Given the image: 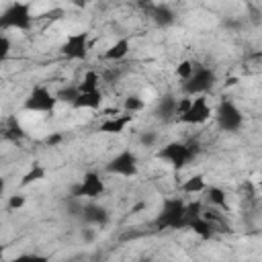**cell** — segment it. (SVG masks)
Listing matches in <instances>:
<instances>
[{
    "label": "cell",
    "mask_w": 262,
    "mask_h": 262,
    "mask_svg": "<svg viewBox=\"0 0 262 262\" xmlns=\"http://www.w3.org/2000/svg\"><path fill=\"white\" fill-rule=\"evenodd\" d=\"M78 94H80L78 86H76V84H72V86H63V88H59V90L55 92V98H57V102L74 104V100L78 98Z\"/></svg>",
    "instance_id": "cell-23"
},
{
    "label": "cell",
    "mask_w": 262,
    "mask_h": 262,
    "mask_svg": "<svg viewBox=\"0 0 262 262\" xmlns=\"http://www.w3.org/2000/svg\"><path fill=\"white\" fill-rule=\"evenodd\" d=\"M80 219L90 225V227H104L111 221V213L106 207L90 201V203H82V211H80Z\"/></svg>",
    "instance_id": "cell-12"
},
{
    "label": "cell",
    "mask_w": 262,
    "mask_h": 262,
    "mask_svg": "<svg viewBox=\"0 0 262 262\" xmlns=\"http://www.w3.org/2000/svg\"><path fill=\"white\" fill-rule=\"evenodd\" d=\"M158 139H160V135H158V131H154V129L141 131V135H139V143H141L143 147H154V145L158 143Z\"/></svg>",
    "instance_id": "cell-25"
},
{
    "label": "cell",
    "mask_w": 262,
    "mask_h": 262,
    "mask_svg": "<svg viewBox=\"0 0 262 262\" xmlns=\"http://www.w3.org/2000/svg\"><path fill=\"white\" fill-rule=\"evenodd\" d=\"M143 12L149 16V20L160 27V29H168L176 23V12L172 10V6L164 4V2H154V4H147L143 6Z\"/></svg>",
    "instance_id": "cell-11"
},
{
    "label": "cell",
    "mask_w": 262,
    "mask_h": 262,
    "mask_svg": "<svg viewBox=\"0 0 262 262\" xmlns=\"http://www.w3.org/2000/svg\"><path fill=\"white\" fill-rule=\"evenodd\" d=\"M88 51H90V39H88V33L86 31L68 35L66 41H63V45H61V53L68 59L84 61L88 57Z\"/></svg>",
    "instance_id": "cell-10"
},
{
    "label": "cell",
    "mask_w": 262,
    "mask_h": 262,
    "mask_svg": "<svg viewBox=\"0 0 262 262\" xmlns=\"http://www.w3.org/2000/svg\"><path fill=\"white\" fill-rule=\"evenodd\" d=\"M192 70H194V63H192L190 59H182V61L176 66V76H178L180 80H186V78L192 74Z\"/></svg>",
    "instance_id": "cell-26"
},
{
    "label": "cell",
    "mask_w": 262,
    "mask_h": 262,
    "mask_svg": "<svg viewBox=\"0 0 262 262\" xmlns=\"http://www.w3.org/2000/svg\"><path fill=\"white\" fill-rule=\"evenodd\" d=\"M55 104H57L55 94L43 84L33 86V90L27 94V98L23 102V106L27 111H33V113H53Z\"/></svg>",
    "instance_id": "cell-7"
},
{
    "label": "cell",
    "mask_w": 262,
    "mask_h": 262,
    "mask_svg": "<svg viewBox=\"0 0 262 262\" xmlns=\"http://www.w3.org/2000/svg\"><path fill=\"white\" fill-rule=\"evenodd\" d=\"M84 239H86V242H92V239H94V229L86 227V229H84Z\"/></svg>",
    "instance_id": "cell-31"
},
{
    "label": "cell",
    "mask_w": 262,
    "mask_h": 262,
    "mask_svg": "<svg viewBox=\"0 0 262 262\" xmlns=\"http://www.w3.org/2000/svg\"><path fill=\"white\" fill-rule=\"evenodd\" d=\"M184 199H166L154 225L156 229H184Z\"/></svg>",
    "instance_id": "cell-3"
},
{
    "label": "cell",
    "mask_w": 262,
    "mask_h": 262,
    "mask_svg": "<svg viewBox=\"0 0 262 262\" xmlns=\"http://www.w3.org/2000/svg\"><path fill=\"white\" fill-rule=\"evenodd\" d=\"M203 192L207 194V203L211 207H215V209H227V194H225L223 188H219V186H205Z\"/></svg>",
    "instance_id": "cell-18"
},
{
    "label": "cell",
    "mask_w": 262,
    "mask_h": 262,
    "mask_svg": "<svg viewBox=\"0 0 262 262\" xmlns=\"http://www.w3.org/2000/svg\"><path fill=\"white\" fill-rule=\"evenodd\" d=\"M106 186H104V180L100 178L98 172H86L82 176L80 182H76L70 190V196H76V199H88V201H96L104 194Z\"/></svg>",
    "instance_id": "cell-6"
},
{
    "label": "cell",
    "mask_w": 262,
    "mask_h": 262,
    "mask_svg": "<svg viewBox=\"0 0 262 262\" xmlns=\"http://www.w3.org/2000/svg\"><path fill=\"white\" fill-rule=\"evenodd\" d=\"M104 170L108 174H117V176H123V178H135L137 172H139V162H137L135 151H131V149L119 151L115 158L108 160Z\"/></svg>",
    "instance_id": "cell-8"
},
{
    "label": "cell",
    "mask_w": 262,
    "mask_h": 262,
    "mask_svg": "<svg viewBox=\"0 0 262 262\" xmlns=\"http://www.w3.org/2000/svg\"><path fill=\"white\" fill-rule=\"evenodd\" d=\"M205 186H207L205 176H203V174H194V176L186 178V180L180 184V190H182L184 194H199V192L205 190Z\"/></svg>",
    "instance_id": "cell-20"
},
{
    "label": "cell",
    "mask_w": 262,
    "mask_h": 262,
    "mask_svg": "<svg viewBox=\"0 0 262 262\" xmlns=\"http://www.w3.org/2000/svg\"><path fill=\"white\" fill-rule=\"evenodd\" d=\"M61 141H63V135H61V133H51V135L45 137V145H49V147H55V145H59Z\"/></svg>",
    "instance_id": "cell-30"
},
{
    "label": "cell",
    "mask_w": 262,
    "mask_h": 262,
    "mask_svg": "<svg viewBox=\"0 0 262 262\" xmlns=\"http://www.w3.org/2000/svg\"><path fill=\"white\" fill-rule=\"evenodd\" d=\"M211 117H213V111H211L205 94H196L194 98H190L188 108L180 117H176V121L182 123V125H203Z\"/></svg>",
    "instance_id": "cell-9"
},
{
    "label": "cell",
    "mask_w": 262,
    "mask_h": 262,
    "mask_svg": "<svg viewBox=\"0 0 262 262\" xmlns=\"http://www.w3.org/2000/svg\"><path fill=\"white\" fill-rule=\"evenodd\" d=\"M23 135H25V133H23L20 125H18V123H14V121H10L8 129L4 131V137H8V139H20Z\"/></svg>",
    "instance_id": "cell-27"
},
{
    "label": "cell",
    "mask_w": 262,
    "mask_h": 262,
    "mask_svg": "<svg viewBox=\"0 0 262 262\" xmlns=\"http://www.w3.org/2000/svg\"><path fill=\"white\" fill-rule=\"evenodd\" d=\"M154 115L158 119H162V121L174 119L176 117V98L174 96H162L158 106H156V111H154Z\"/></svg>",
    "instance_id": "cell-17"
},
{
    "label": "cell",
    "mask_w": 262,
    "mask_h": 262,
    "mask_svg": "<svg viewBox=\"0 0 262 262\" xmlns=\"http://www.w3.org/2000/svg\"><path fill=\"white\" fill-rule=\"evenodd\" d=\"M129 49H131V41H129L127 37H121V39H117V41L102 53V57H104L106 61H121V59L127 57Z\"/></svg>",
    "instance_id": "cell-14"
},
{
    "label": "cell",
    "mask_w": 262,
    "mask_h": 262,
    "mask_svg": "<svg viewBox=\"0 0 262 262\" xmlns=\"http://www.w3.org/2000/svg\"><path fill=\"white\" fill-rule=\"evenodd\" d=\"M45 176H47L45 166H43V164H39V162H33V166L29 168V172L20 178V186H29V184L41 182V180H45Z\"/></svg>",
    "instance_id": "cell-19"
},
{
    "label": "cell",
    "mask_w": 262,
    "mask_h": 262,
    "mask_svg": "<svg viewBox=\"0 0 262 262\" xmlns=\"http://www.w3.org/2000/svg\"><path fill=\"white\" fill-rule=\"evenodd\" d=\"M10 39L4 35V33H0V63L10 55Z\"/></svg>",
    "instance_id": "cell-28"
},
{
    "label": "cell",
    "mask_w": 262,
    "mask_h": 262,
    "mask_svg": "<svg viewBox=\"0 0 262 262\" xmlns=\"http://www.w3.org/2000/svg\"><path fill=\"white\" fill-rule=\"evenodd\" d=\"M2 256H4V248L0 246V260H2Z\"/></svg>",
    "instance_id": "cell-35"
},
{
    "label": "cell",
    "mask_w": 262,
    "mask_h": 262,
    "mask_svg": "<svg viewBox=\"0 0 262 262\" xmlns=\"http://www.w3.org/2000/svg\"><path fill=\"white\" fill-rule=\"evenodd\" d=\"M233 84H237V78H229L227 80V86H233Z\"/></svg>",
    "instance_id": "cell-34"
},
{
    "label": "cell",
    "mask_w": 262,
    "mask_h": 262,
    "mask_svg": "<svg viewBox=\"0 0 262 262\" xmlns=\"http://www.w3.org/2000/svg\"><path fill=\"white\" fill-rule=\"evenodd\" d=\"M33 27V12L29 2H12L0 12V33L8 29L16 31H29Z\"/></svg>",
    "instance_id": "cell-1"
},
{
    "label": "cell",
    "mask_w": 262,
    "mask_h": 262,
    "mask_svg": "<svg viewBox=\"0 0 262 262\" xmlns=\"http://www.w3.org/2000/svg\"><path fill=\"white\" fill-rule=\"evenodd\" d=\"M133 121V115L131 113H123V115H113V117H108L106 121H102L100 125H98V131H102V133H108V135H119V133H123L125 129H127V125Z\"/></svg>",
    "instance_id": "cell-13"
},
{
    "label": "cell",
    "mask_w": 262,
    "mask_h": 262,
    "mask_svg": "<svg viewBox=\"0 0 262 262\" xmlns=\"http://www.w3.org/2000/svg\"><path fill=\"white\" fill-rule=\"evenodd\" d=\"M98 84H100L98 74H96L94 70H88V72L84 74L82 82H80V84H76V86H78V90H80V92H92V90H98Z\"/></svg>",
    "instance_id": "cell-21"
},
{
    "label": "cell",
    "mask_w": 262,
    "mask_h": 262,
    "mask_svg": "<svg viewBox=\"0 0 262 262\" xmlns=\"http://www.w3.org/2000/svg\"><path fill=\"white\" fill-rule=\"evenodd\" d=\"M4 190H6V180H4L2 176H0V196L4 194Z\"/></svg>",
    "instance_id": "cell-32"
},
{
    "label": "cell",
    "mask_w": 262,
    "mask_h": 262,
    "mask_svg": "<svg viewBox=\"0 0 262 262\" xmlns=\"http://www.w3.org/2000/svg\"><path fill=\"white\" fill-rule=\"evenodd\" d=\"M199 154V145L194 143H182V141H170L164 147L158 149V158L168 162L174 170H182L186 164L192 162V158Z\"/></svg>",
    "instance_id": "cell-2"
},
{
    "label": "cell",
    "mask_w": 262,
    "mask_h": 262,
    "mask_svg": "<svg viewBox=\"0 0 262 262\" xmlns=\"http://www.w3.org/2000/svg\"><path fill=\"white\" fill-rule=\"evenodd\" d=\"M143 106H145V102H143V98L141 96H137V94H131V96H127L125 98V102H123V108L127 111V113H139V111H143Z\"/></svg>",
    "instance_id": "cell-24"
},
{
    "label": "cell",
    "mask_w": 262,
    "mask_h": 262,
    "mask_svg": "<svg viewBox=\"0 0 262 262\" xmlns=\"http://www.w3.org/2000/svg\"><path fill=\"white\" fill-rule=\"evenodd\" d=\"M154 2H158V0H139V6L143 8V6H147V4H154Z\"/></svg>",
    "instance_id": "cell-33"
},
{
    "label": "cell",
    "mask_w": 262,
    "mask_h": 262,
    "mask_svg": "<svg viewBox=\"0 0 262 262\" xmlns=\"http://www.w3.org/2000/svg\"><path fill=\"white\" fill-rule=\"evenodd\" d=\"M186 229L194 231V233H196L199 237H203V239H211V237L215 235V227H213V223L207 221L203 215L196 217V219H192V221H188V223H186Z\"/></svg>",
    "instance_id": "cell-16"
},
{
    "label": "cell",
    "mask_w": 262,
    "mask_h": 262,
    "mask_svg": "<svg viewBox=\"0 0 262 262\" xmlns=\"http://www.w3.org/2000/svg\"><path fill=\"white\" fill-rule=\"evenodd\" d=\"M25 203H27V199H25V194H12L10 199H8V211H16V209H20V207H25Z\"/></svg>",
    "instance_id": "cell-29"
},
{
    "label": "cell",
    "mask_w": 262,
    "mask_h": 262,
    "mask_svg": "<svg viewBox=\"0 0 262 262\" xmlns=\"http://www.w3.org/2000/svg\"><path fill=\"white\" fill-rule=\"evenodd\" d=\"M100 104H102V92L98 88L92 92H80L72 106H76V108H100Z\"/></svg>",
    "instance_id": "cell-15"
},
{
    "label": "cell",
    "mask_w": 262,
    "mask_h": 262,
    "mask_svg": "<svg viewBox=\"0 0 262 262\" xmlns=\"http://www.w3.org/2000/svg\"><path fill=\"white\" fill-rule=\"evenodd\" d=\"M215 80H217V74H215L213 68L203 66V63H194L192 74L186 80H182V92H184V96L205 94L213 88Z\"/></svg>",
    "instance_id": "cell-4"
},
{
    "label": "cell",
    "mask_w": 262,
    "mask_h": 262,
    "mask_svg": "<svg viewBox=\"0 0 262 262\" xmlns=\"http://www.w3.org/2000/svg\"><path fill=\"white\" fill-rule=\"evenodd\" d=\"M63 16H66V10H63V8H51V10H47V12L39 14V16H33V25H35V23H45V25H51V23L61 20Z\"/></svg>",
    "instance_id": "cell-22"
},
{
    "label": "cell",
    "mask_w": 262,
    "mask_h": 262,
    "mask_svg": "<svg viewBox=\"0 0 262 262\" xmlns=\"http://www.w3.org/2000/svg\"><path fill=\"white\" fill-rule=\"evenodd\" d=\"M215 121H217V127L221 131H227V133H235L242 129L244 125V113L239 111V106L229 100V98H223L217 108H215Z\"/></svg>",
    "instance_id": "cell-5"
}]
</instances>
